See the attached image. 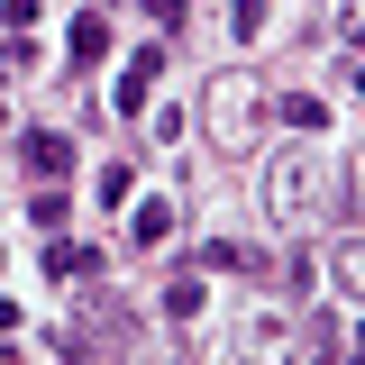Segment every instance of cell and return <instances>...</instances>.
I'll list each match as a JSON object with an SVG mask.
<instances>
[{"mask_svg": "<svg viewBox=\"0 0 365 365\" xmlns=\"http://www.w3.org/2000/svg\"><path fill=\"white\" fill-rule=\"evenodd\" d=\"M329 274H338V283L365 302V247H338V256H329Z\"/></svg>", "mask_w": 365, "mask_h": 365, "instance_id": "8fae6325", "label": "cell"}, {"mask_svg": "<svg viewBox=\"0 0 365 365\" xmlns=\"http://www.w3.org/2000/svg\"><path fill=\"white\" fill-rule=\"evenodd\" d=\"M0 19H9V28H28V19H37V0H0Z\"/></svg>", "mask_w": 365, "mask_h": 365, "instance_id": "4fadbf2b", "label": "cell"}, {"mask_svg": "<svg viewBox=\"0 0 365 365\" xmlns=\"http://www.w3.org/2000/svg\"><path fill=\"white\" fill-rule=\"evenodd\" d=\"M155 73H165V46H137V55H128V73H119V91H110V110H146Z\"/></svg>", "mask_w": 365, "mask_h": 365, "instance_id": "3957f363", "label": "cell"}, {"mask_svg": "<svg viewBox=\"0 0 365 365\" xmlns=\"http://www.w3.org/2000/svg\"><path fill=\"white\" fill-rule=\"evenodd\" d=\"M256 128H265L256 73H220V83H210V137H220V146H256Z\"/></svg>", "mask_w": 365, "mask_h": 365, "instance_id": "7a4b0ae2", "label": "cell"}, {"mask_svg": "<svg viewBox=\"0 0 365 365\" xmlns=\"http://www.w3.org/2000/svg\"><path fill=\"white\" fill-rule=\"evenodd\" d=\"M155 302H165V319H201V311H210V283H201V274L182 265L174 283H165V292H155Z\"/></svg>", "mask_w": 365, "mask_h": 365, "instance_id": "5b68a950", "label": "cell"}, {"mask_svg": "<svg viewBox=\"0 0 365 365\" xmlns=\"http://www.w3.org/2000/svg\"><path fill=\"white\" fill-rule=\"evenodd\" d=\"M283 128L319 137V128H329V101H319V91H283Z\"/></svg>", "mask_w": 365, "mask_h": 365, "instance_id": "ba28073f", "label": "cell"}, {"mask_svg": "<svg viewBox=\"0 0 365 365\" xmlns=\"http://www.w3.org/2000/svg\"><path fill=\"white\" fill-rule=\"evenodd\" d=\"M19 146H28V174H46V182H55L64 165H73V137H55V128H28Z\"/></svg>", "mask_w": 365, "mask_h": 365, "instance_id": "277c9868", "label": "cell"}, {"mask_svg": "<svg viewBox=\"0 0 365 365\" xmlns=\"http://www.w3.org/2000/svg\"><path fill=\"white\" fill-rule=\"evenodd\" d=\"M91 201H101V210H128V201H137V174H128V165H101Z\"/></svg>", "mask_w": 365, "mask_h": 365, "instance_id": "9c48e42d", "label": "cell"}, {"mask_svg": "<svg viewBox=\"0 0 365 365\" xmlns=\"http://www.w3.org/2000/svg\"><path fill=\"white\" fill-rule=\"evenodd\" d=\"M110 55V9H83L73 19V64H101Z\"/></svg>", "mask_w": 365, "mask_h": 365, "instance_id": "52a82bcc", "label": "cell"}, {"mask_svg": "<svg viewBox=\"0 0 365 365\" xmlns=\"http://www.w3.org/2000/svg\"><path fill=\"white\" fill-rule=\"evenodd\" d=\"M319 192H329V155H319V146H283L265 165V210L274 220H311Z\"/></svg>", "mask_w": 365, "mask_h": 365, "instance_id": "6da1fadb", "label": "cell"}, {"mask_svg": "<svg viewBox=\"0 0 365 365\" xmlns=\"http://www.w3.org/2000/svg\"><path fill=\"white\" fill-rule=\"evenodd\" d=\"M174 220H182L174 201H137V210H128V237H137V247H165V237H174Z\"/></svg>", "mask_w": 365, "mask_h": 365, "instance_id": "8992f818", "label": "cell"}, {"mask_svg": "<svg viewBox=\"0 0 365 365\" xmlns=\"http://www.w3.org/2000/svg\"><path fill=\"white\" fill-rule=\"evenodd\" d=\"M146 19H155V28H182L192 9H182V0H146Z\"/></svg>", "mask_w": 365, "mask_h": 365, "instance_id": "7c38bea8", "label": "cell"}, {"mask_svg": "<svg viewBox=\"0 0 365 365\" xmlns=\"http://www.w3.org/2000/svg\"><path fill=\"white\" fill-rule=\"evenodd\" d=\"M237 347H283V311H247V329H237Z\"/></svg>", "mask_w": 365, "mask_h": 365, "instance_id": "30bf717a", "label": "cell"}]
</instances>
